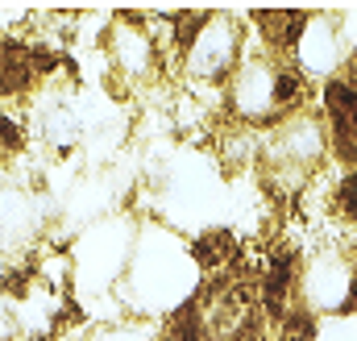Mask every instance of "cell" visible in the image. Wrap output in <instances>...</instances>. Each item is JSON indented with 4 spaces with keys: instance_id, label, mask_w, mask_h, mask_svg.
Instances as JSON below:
<instances>
[{
    "instance_id": "cell-5",
    "label": "cell",
    "mask_w": 357,
    "mask_h": 341,
    "mask_svg": "<svg viewBox=\"0 0 357 341\" xmlns=\"http://www.w3.org/2000/svg\"><path fill=\"white\" fill-rule=\"evenodd\" d=\"M299 308L316 321L357 317V242H328L303 254Z\"/></svg>"
},
{
    "instance_id": "cell-3",
    "label": "cell",
    "mask_w": 357,
    "mask_h": 341,
    "mask_svg": "<svg viewBox=\"0 0 357 341\" xmlns=\"http://www.w3.org/2000/svg\"><path fill=\"white\" fill-rule=\"evenodd\" d=\"M307 104H312V84L291 67V59H278L262 46H254V38H250L241 67L220 92V117L229 125L258 129V133H266L287 113L307 108Z\"/></svg>"
},
{
    "instance_id": "cell-6",
    "label": "cell",
    "mask_w": 357,
    "mask_h": 341,
    "mask_svg": "<svg viewBox=\"0 0 357 341\" xmlns=\"http://www.w3.org/2000/svg\"><path fill=\"white\" fill-rule=\"evenodd\" d=\"M291 67L307 80L312 87H324L328 80L345 75L349 67V46L341 38V25H337V13L333 8H316L307 13L295 46H291Z\"/></svg>"
},
{
    "instance_id": "cell-2",
    "label": "cell",
    "mask_w": 357,
    "mask_h": 341,
    "mask_svg": "<svg viewBox=\"0 0 357 341\" xmlns=\"http://www.w3.org/2000/svg\"><path fill=\"white\" fill-rule=\"evenodd\" d=\"M178 84L225 92L250 50V21L233 8H171Z\"/></svg>"
},
{
    "instance_id": "cell-8",
    "label": "cell",
    "mask_w": 357,
    "mask_h": 341,
    "mask_svg": "<svg viewBox=\"0 0 357 341\" xmlns=\"http://www.w3.org/2000/svg\"><path fill=\"white\" fill-rule=\"evenodd\" d=\"M88 341H162L154 329H146L142 321H129V325H100L91 329Z\"/></svg>"
},
{
    "instance_id": "cell-1",
    "label": "cell",
    "mask_w": 357,
    "mask_h": 341,
    "mask_svg": "<svg viewBox=\"0 0 357 341\" xmlns=\"http://www.w3.org/2000/svg\"><path fill=\"white\" fill-rule=\"evenodd\" d=\"M199 283H204V275L191 258L187 238L171 233L167 225H142L116 296L137 321H150V317L167 321L183 304H191Z\"/></svg>"
},
{
    "instance_id": "cell-7",
    "label": "cell",
    "mask_w": 357,
    "mask_h": 341,
    "mask_svg": "<svg viewBox=\"0 0 357 341\" xmlns=\"http://www.w3.org/2000/svg\"><path fill=\"white\" fill-rule=\"evenodd\" d=\"M245 21H250L254 46H262L278 59H291V46L303 29L307 13L303 8H254V13H245Z\"/></svg>"
},
{
    "instance_id": "cell-4",
    "label": "cell",
    "mask_w": 357,
    "mask_h": 341,
    "mask_svg": "<svg viewBox=\"0 0 357 341\" xmlns=\"http://www.w3.org/2000/svg\"><path fill=\"white\" fill-rule=\"evenodd\" d=\"M100 59H104L108 84L116 92H125V96L150 92L171 71L167 55H162V46H158L154 29L146 21V13H116V17H108L104 38H100Z\"/></svg>"
}]
</instances>
